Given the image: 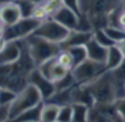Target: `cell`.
Segmentation results:
<instances>
[{
    "mask_svg": "<svg viewBox=\"0 0 125 122\" xmlns=\"http://www.w3.org/2000/svg\"><path fill=\"white\" fill-rule=\"evenodd\" d=\"M22 41V53L16 62L0 66V87L9 88L17 93L29 83V74L37 68L30 57L24 40Z\"/></svg>",
    "mask_w": 125,
    "mask_h": 122,
    "instance_id": "6da1fadb",
    "label": "cell"
},
{
    "mask_svg": "<svg viewBox=\"0 0 125 122\" xmlns=\"http://www.w3.org/2000/svg\"><path fill=\"white\" fill-rule=\"evenodd\" d=\"M122 0H80L81 14L87 17L95 29H103L109 26V17L121 7Z\"/></svg>",
    "mask_w": 125,
    "mask_h": 122,
    "instance_id": "7a4b0ae2",
    "label": "cell"
},
{
    "mask_svg": "<svg viewBox=\"0 0 125 122\" xmlns=\"http://www.w3.org/2000/svg\"><path fill=\"white\" fill-rule=\"evenodd\" d=\"M85 85L92 94L94 106L112 104L117 99V85L111 70H105L93 81Z\"/></svg>",
    "mask_w": 125,
    "mask_h": 122,
    "instance_id": "3957f363",
    "label": "cell"
},
{
    "mask_svg": "<svg viewBox=\"0 0 125 122\" xmlns=\"http://www.w3.org/2000/svg\"><path fill=\"white\" fill-rule=\"evenodd\" d=\"M23 40L35 67H39L41 63L45 62L51 58H55L58 53L62 50L61 45L49 41V40L35 36L33 33Z\"/></svg>",
    "mask_w": 125,
    "mask_h": 122,
    "instance_id": "277c9868",
    "label": "cell"
},
{
    "mask_svg": "<svg viewBox=\"0 0 125 122\" xmlns=\"http://www.w3.org/2000/svg\"><path fill=\"white\" fill-rule=\"evenodd\" d=\"M43 102V99L39 90L31 83H28L9 106V121H14L23 112L39 106Z\"/></svg>",
    "mask_w": 125,
    "mask_h": 122,
    "instance_id": "5b68a950",
    "label": "cell"
},
{
    "mask_svg": "<svg viewBox=\"0 0 125 122\" xmlns=\"http://www.w3.org/2000/svg\"><path fill=\"white\" fill-rule=\"evenodd\" d=\"M70 31L71 30H69L68 28H65L61 24H59L57 20L49 17V18L44 19L41 22L40 26L38 27V29L33 32V35L44 38V39L52 41V42L61 45L68 38Z\"/></svg>",
    "mask_w": 125,
    "mask_h": 122,
    "instance_id": "8992f818",
    "label": "cell"
},
{
    "mask_svg": "<svg viewBox=\"0 0 125 122\" xmlns=\"http://www.w3.org/2000/svg\"><path fill=\"white\" fill-rule=\"evenodd\" d=\"M42 21L34 19L33 17L29 18H21L18 22L12 26L5 27V38L7 41L12 40H23L30 35H32Z\"/></svg>",
    "mask_w": 125,
    "mask_h": 122,
    "instance_id": "52a82bcc",
    "label": "cell"
},
{
    "mask_svg": "<svg viewBox=\"0 0 125 122\" xmlns=\"http://www.w3.org/2000/svg\"><path fill=\"white\" fill-rule=\"evenodd\" d=\"M105 70H107L105 63L96 62V61H93L87 58L82 63L74 67L71 70V72L73 74L76 83L85 85V83L93 81L95 78H97Z\"/></svg>",
    "mask_w": 125,
    "mask_h": 122,
    "instance_id": "ba28073f",
    "label": "cell"
},
{
    "mask_svg": "<svg viewBox=\"0 0 125 122\" xmlns=\"http://www.w3.org/2000/svg\"><path fill=\"white\" fill-rule=\"evenodd\" d=\"M29 83L33 85L42 96L43 101H47L55 93V85L41 73L38 68H34L29 74Z\"/></svg>",
    "mask_w": 125,
    "mask_h": 122,
    "instance_id": "9c48e42d",
    "label": "cell"
},
{
    "mask_svg": "<svg viewBox=\"0 0 125 122\" xmlns=\"http://www.w3.org/2000/svg\"><path fill=\"white\" fill-rule=\"evenodd\" d=\"M37 68L41 71V73L44 77H47L49 80H51L52 82H57V81L61 80L62 78H64L71 71V70H68L66 68H64L63 66H61L58 62L57 57L47 60L45 62L41 63Z\"/></svg>",
    "mask_w": 125,
    "mask_h": 122,
    "instance_id": "30bf717a",
    "label": "cell"
},
{
    "mask_svg": "<svg viewBox=\"0 0 125 122\" xmlns=\"http://www.w3.org/2000/svg\"><path fill=\"white\" fill-rule=\"evenodd\" d=\"M21 18L22 13L17 1H10L0 6V24L5 27L12 26Z\"/></svg>",
    "mask_w": 125,
    "mask_h": 122,
    "instance_id": "8fae6325",
    "label": "cell"
},
{
    "mask_svg": "<svg viewBox=\"0 0 125 122\" xmlns=\"http://www.w3.org/2000/svg\"><path fill=\"white\" fill-rule=\"evenodd\" d=\"M51 18L57 20L59 24L68 28L69 30H76L80 20V16L65 6H62L59 10H57L51 16Z\"/></svg>",
    "mask_w": 125,
    "mask_h": 122,
    "instance_id": "7c38bea8",
    "label": "cell"
},
{
    "mask_svg": "<svg viewBox=\"0 0 125 122\" xmlns=\"http://www.w3.org/2000/svg\"><path fill=\"white\" fill-rule=\"evenodd\" d=\"M22 53V41L21 40H12L8 41L1 51H0V66L9 64L16 62L21 57Z\"/></svg>",
    "mask_w": 125,
    "mask_h": 122,
    "instance_id": "4fadbf2b",
    "label": "cell"
},
{
    "mask_svg": "<svg viewBox=\"0 0 125 122\" xmlns=\"http://www.w3.org/2000/svg\"><path fill=\"white\" fill-rule=\"evenodd\" d=\"M93 37V31H81L71 30L68 38L61 43L62 49H65L73 46H85Z\"/></svg>",
    "mask_w": 125,
    "mask_h": 122,
    "instance_id": "5bb4252c",
    "label": "cell"
},
{
    "mask_svg": "<svg viewBox=\"0 0 125 122\" xmlns=\"http://www.w3.org/2000/svg\"><path fill=\"white\" fill-rule=\"evenodd\" d=\"M85 47H86L87 50V58L89 59L96 61V62H101V63H105L106 62L107 52H109V48L107 47L100 45L93 37L85 45Z\"/></svg>",
    "mask_w": 125,
    "mask_h": 122,
    "instance_id": "9a60e30c",
    "label": "cell"
},
{
    "mask_svg": "<svg viewBox=\"0 0 125 122\" xmlns=\"http://www.w3.org/2000/svg\"><path fill=\"white\" fill-rule=\"evenodd\" d=\"M71 98H72V102H80V103H84L92 108L94 106V101H93L92 94H91L90 90L87 88L86 85H81V83H76L72 90H71Z\"/></svg>",
    "mask_w": 125,
    "mask_h": 122,
    "instance_id": "2e32d148",
    "label": "cell"
},
{
    "mask_svg": "<svg viewBox=\"0 0 125 122\" xmlns=\"http://www.w3.org/2000/svg\"><path fill=\"white\" fill-rule=\"evenodd\" d=\"M123 60H124V56H123L118 45H113L111 47H109L107 58H106V62H105L107 70H114L115 68H117L122 63Z\"/></svg>",
    "mask_w": 125,
    "mask_h": 122,
    "instance_id": "e0dca14e",
    "label": "cell"
},
{
    "mask_svg": "<svg viewBox=\"0 0 125 122\" xmlns=\"http://www.w3.org/2000/svg\"><path fill=\"white\" fill-rule=\"evenodd\" d=\"M60 106L51 102H43L41 108L40 121L41 122H57Z\"/></svg>",
    "mask_w": 125,
    "mask_h": 122,
    "instance_id": "ac0fdd59",
    "label": "cell"
},
{
    "mask_svg": "<svg viewBox=\"0 0 125 122\" xmlns=\"http://www.w3.org/2000/svg\"><path fill=\"white\" fill-rule=\"evenodd\" d=\"M72 122H86L90 117V107L80 102H72Z\"/></svg>",
    "mask_w": 125,
    "mask_h": 122,
    "instance_id": "d6986e66",
    "label": "cell"
},
{
    "mask_svg": "<svg viewBox=\"0 0 125 122\" xmlns=\"http://www.w3.org/2000/svg\"><path fill=\"white\" fill-rule=\"evenodd\" d=\"M65 49L70 52L71 57H72L73 68L87 59V50L85 46H73V47H69Z\"/></svg>",
    "mask_w": 125,
    "mask_h": 122,
    "instance_id": "ffe728a7",
    "label": "cell"
},
{
    "mask_svg": "<svg viewBox=\"0 0 125 122\" xmlns=\"http://www.w3.org/2000/svg\"><path fill=\"white\" fill-rule=\"evenodd\" d=\"M42 103L34 107V108H32V109H30V110L26 111V112H23L22 114H20L19 117L17 118L14 121H21V122H38V121H40Z\"/></svg>",
    "mask_w": 125,
    "mask_h": 122,
    "instance_id": "44dd1931",
    "label": "cell"
},
{
    "mask_svg": "<svg viewBox=\"0 0 125 122\" xmlns=\"http://www.w3.org/2000/svg\"><path fill=\"white\" fill-rule=\"evenodd\" d=\"M103 29L106 32V35L109 36V38L115 45H117V43L122 42L123 40H125V30L124 29L120 28V27H111V26H107Z\"/></svg>",
    "mask_w": 125,
    "mask_h": 122,
    "instance_id": "7402d4cb",
    "label": "cell"
},
{
    "mask_svg": "<svg viewBox=\"0 0 125 122\" xmlns=\"http://www.w3.org/2000/svg\"><path fill=\"white\" fill-rule=\"evenodd\" d=\"M54 85H55V90H57V91H60V90L70 89V88H72L73 85H75L76 82H75V79H74L72 72L70 71L64 78H62L61 80L54 82Z\"/></svg>",
    "mask_w": 125,
    "mask_h": 122,
    "instance_id": "603a6c76",
    "label": "cell"
},
{
    "mask_svg": "<svg viewBox=\"0 0 125 122\" xmlns=\"http://www.w3.org/2000/svg\"><path fill=\"white\" fill-rule=\"evenodd\" d=\"M57 60L61 66H63L64 68H66L68 70H72L73 69V60L71 57L70 52L66 49H62L61 51L58 53Z\"/></svg>",
    "mask_w": 125,
    "mask_h": 122,
    "instance_id": "cb8c5ba5",
    "label": "cell"
},
{
    "mask_svg": "<svg viewBox=\"0 0 125 122\" xmlns=\"http://www.w3.org/2000/svg\"><path fill=\"white\" fill-rule=\"evenodd\" d=\"M93 38L96 40L100 45L104 46V47H111V46L115 45L109 38V36L106 35V32L104 31V29H95L93 31Z\"/></svg>",
    "mask_w": 125,
    "mask_h": 122,
    "instance_id": "d4e9b609",
    "label": "cell"
},
{
    "mask_svg": "<svg viewBox=\"0 0 125 122\" xmlns=\"http://www.w3.org/2000/svg\"><path fill=\"white\" fill-rule=\"evenodd\" d=\"M18 5L20 7V10H21L22 13V18H29V17H32L33 10H34L37 3H34L31 0H19L17 1Z\"/></svg>",
    "mask_w": 125,
    "mask_h": 122,
    "instance_id": "484cf974",
    "label": "cell"
},
{
    "mask_svg": "<svg viewBox=\"0 0 125 122\" xmlns=\"http://www.w3.org/2000/svg\"><path fill=\"white\" fill-rule=\"evenodd\" d=\"M17 92L9 88L0 87V104H10L16 99Z\"/></svg>",
    "mask_w": 125,
    "mask_h": 122,
    "instance_id": "4316f807",
    "label": "cell"
},
{
    "mask_svg": "<svg viewBox=\"0 0 125 122\" xmlns=\"http://www.w3.org/2000/svg\"><path fill=\"white\" fill-rule=\"evenodd\" d=\"M57 122H72V106L71 103L60 107Z\"/></svg>",
    "mask_w": 125,
    "mask_h": 122,
    "instance_id": "83f0119b",
    "label": "cell"
},
{
    "mask_svg": "<svg viewBox=\"0 0 125 122\" xmlns=\"http://www.w3.org/2000/svg\"><path fill=\"white\" fill-rule=\"evenodd\" d=\"M41 5L45 9L48 16L51 17L57 10H59L63 6V2H62V0H45L44 2L41 3Z\"/></svg>",
    "mask_w": 125,
    "mask_h": 122,
    "instance_id": "f1b7e54d",
    "label": "cell"
},
{
    "mask_svg": "<svg viewBox=\"0 0 125 122\" xmlns=\"http://www.w3.org/2000/svg\"><path fill=\"white\" fill-rule=\"evenodd\" d=\"M114 109L121 121H125V97L117 98L114 101Z\"/></svg>",
    "mask_w": 125,
    "mask_h": 122,
    "instance_id": "f546056e",
    "label": "cell"
},
{
    "mask_svg": "<svg viewBox=\"0 0 125 122\" xmlns=\"http://www.w3.org/2000/svg\"><path fill=\"white\" fill-rule=\"evenodd\" d=\"M32 17L34 19H38V20H40V21H43L44 19L49 18V16H48L47 11H45V9L43 8L42 5H37V6H35L34 10H33Z\"/></svg>",
    "mask_w": 125,
    "mask_h": 122,
    "instance_id": "4dcf8cb0",
    "label": "cell"
},
{
    "mask_svg": "<svg viewBox=\"0 0 125 122\" xmlns=\"http://www.w3.org/2000/svg\"><path fill=\"white\" fill-rule=\"evenodd\" d=\"M63 6L68 7L69 9L73 10L75 13L81 16V7H80V0H62Z\"/></svg>",
    "mask_w": 125,
    "mask_h": 122,
    "instance_id": "1f68e13d",
    "label": "cell"
},
{
    "mask_svg": "<svg viewBox=\"0 0 125 122\" xmlns=\"http://www.w3.org/2000/svg\"><path fill=\"white\" fill-rule=\"evenodd\" d=\"M9 106L10 104H0V122L9 121Z\"/></svg>",
    "mask_w": 125,
    "mask_h": 122,
    "instance_id": "d6a6232c",
    "label": "cell"
},
{
    "mask_svg": "<svg viewBox=\"0 0 125 122\" xmlns=\"http://www.w3.org/2000/svg\"><path fill=\"white\" fill-rule=\"evenodd\" d=\"M118 27L125 30V12L121 10V13L118 16Z\"/></svg>",
    "mask_w": 125,
    "mask_h": 122,
    "instance_id": "836d02e7",
    "label": "cell"
},
{
    "mask_svg": "<svg viewBox=\"0 0 125 122\" xmlns=\"http://www.w3.org/2000/svg\"><path fill=\"white\" fill-rule=\"evenodd\" d=\"M118 45V47H120V49H121V51H122V53H123V56H124V58H125V40H123L122 42H120V43H117Z\"/></svg>",
    "mask_w": 125,
    "mask_h": 122,
    "instance_id": "e575fe53",
    "label": "cell"
},
{
    "mask_svg": "<svg viewBox=\"0 0 125 122\" xmlns=\"http://www.w3.org/2000/svg\"><path fill=\"white\" fill-rule=\"evenodd\" d=\"M7 42H8V41H7V40H6L3 37L0 38V51H1V50L5 48V46L7 45Z\"/></svg>",
    "mask_w": 125,
    "mask_h": 122,
    "instance_id": "d590c367",
    "label": "cell"
},
{
    "mask_svg": "<svg viewBox=\"0 0 125 122\" xmlns=\"http://www.w3.org/2000/svg\"><path fill=\"white\" fill-rule=\"evenodd\" d=\"M5 35V26L0 24V38H2Z\"/></svg>",
    "mask_w": 125,
    "mask_h": 122,
    "instance_id": "8d00e7d4",
    "label": "cell"
},
{
    "mask_svg": "<svg viewBox=\"0 0 125 122\" xmlns=\"http://www.w3.org/2000/svg\"><path fill=\"white\" fill-rule=\"evenodd\" d=\"M121 10L123 12H125V0H122V3H121Z\"/></svg>",
    "mask_w": 125,
    "mask_h": 122,
    "instance_id": "74e56055",
    "label": "cell"
},
{
    "mask_svg": "<svg viewBox=\"0 0 125 122\" xmlns=\"http://www.w3.org/2000/svg\"><path fill=\"white\" fill-rule=\"evenodd\" d=\"M31 1H33V2L37 3V5H41V3L44 2L45 0H31Z\"/></svg>",
    "mask_w": 125,
    "mask_h": 122,
    "instance_id": "f35d334b",
    "label": "cell"
},
{
    "mask_svg": "<svg viewBox=\"0 0 125 122\" xmlns=\"http://www.w3.org/2000/svg\"><path fill=\"white\" fill-rule=\"evenodd\" d=\"M10 1H13V0H0V6H1V5H3V3L10 2Z\"/></svg>",
    "mask_w": 125,
    "mask_h": 122,
    "instance_id": "ab89813d",
    "label": "cell"
},
{
    "mask_svg": "<svg viewBox=\"0 0 125 122\" xmlns=\"http://www.w3.org/2000/svg\"><path fill=\"white\" fill-rule=\"evenodd\" d=\"M13 1H19V0H13Z\"/></svg>",
    "mask_w": 125,
    "mask_h": 122,
    "instance_id": "60d3db41",
    "label": "cell"
},
{
    "mask_svg": "<svg viewBox=\"0 0 125 122\" xmlns=\"http://www.w3.org/2000/svg\"><path fill=\"white\" fill-rule=\"evenodd\" d=\"M124 88H125V85H124Z\"/></svg>",
    "mask_w": 125,
    "mask_h": 122,
    "instance_id": "b9f144b4",
    "label": "cell"
}]
</instances>
